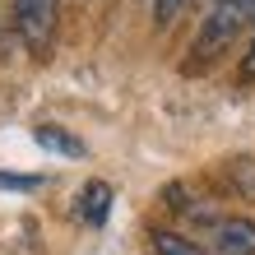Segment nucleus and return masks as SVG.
<instances>
[{
  "label": "nucleus",
  "instance_id": "nucleus-1",
  "mask_svg": "<svg viewBox=\"0 0 255 255\" xmlns=\"http://www.w3.org/2000/svg\"><path fill=\"white\" fill-rule=\"evenodd\" d=\"M255 23V0H214V9L204 14L200 33H195V47H190V61L186 70H209L223 51H232V42Z\"/></svg>",
  "mask_w": 255,
  "mask_h": 255
},
{
  "label": "nucleus",
  "instance_id": "nucleus-2",
  "mask_svg": "<svg viewBox=\"0 0 255 255\" xmlns=\"http://www.w3.org/2000/svg\"><path fill=\"white\" fill-rule=\"evenodd\" d=\"M56 19H61V0H14V33L37 61L51 56Z\"/></svg>",
  "mask_w": 255,
  "mask_h": 255
},
{
  "label": "nucleus",
  "instance_id": "nucleus-3",
  "mask_svg": "<svg viewBox=\"0 0 255 255\" xmlns=\"http://www.w3.org/2000/svg\"><path fill=\"white\" fill-rule=\"evenodd\" d=\"M209 237H214V255H255V218H218Z\"/></svg>",
  "mask_w": 255,
  "mask_h": 255
},
{
  "label": "nucleus",
  "instance_id": "nucleus-4",
  "mask_svg": "<svg viewBox=\"0 0 255 255\" xmlns=\"http://www.w3.org/2000/svg\"><path fill=\"white\" fill-rule=\"evenodd\" d=\"M112 214V186L107 181H84L74 190V218L88 223V228H102Z\"/></svg>",
  "mask_w": 255,
  "mask_h": 255
},
{
  "label": "nucleus",
  "instance_id": "nucleus-5",
  "mask_svg": "<svg viewBox=\"0 0 255 255\" xmlns=\"http://www.w3.org/2000/svg\"><path fill=\"white\" fill-rule=\"evenodd\" d=\"M33 139H37L42 148H51V153H65V158H84V139H74L70 130L51 126V121H42V126L33 130Z\"/></svg>",
  "mask_w": 255,
  "mask_h": 255
},
{
  "label": "nucleus",
  "instance_id": "nucleus-6",
  "mask_svg": "<svg viewBox=\"0 0 255 255\" xmlns=\"http://www.w3.org/2000/svg\"><path fill=\"white\" fill-rule=\"evenodd\" d=\"M153 255H209V251L181 232H153Z\"/></svg>",
  "mask_w": 255,
  "mask_h": 255
},
{
  "label": "nucleus",
  "instance_id": "nucleus-7",
  "mask_svg": "<svg viewBox=\"0 0 255 255\" xmlns=\"http://www.w3.org/2000/svg\"><path fill=\"white\" fill-rule=\"evenodd\" d=\"M186 5H190V0H153V23H158V28L176 23V14H181Z\"/></svg>",
  "mask_w": 255,
  "mask_h": 255
},
{
  "label": "nucleus",
  "instance_id": "nucleus-8",
  "mask_svg": "<svg viewBox=\"0 0 255 255\" xmlns=\"http://www.w3.org/2000/svg\"><path fill=\"white\" fill-rule=\"evenodd\" d=\"M237 79H242V84H255V37H251V47L242 51V65H237Z\"/></svg>",
  "mask_w": 255,
  "mask_h": 255
},
{
  "label": "nucleus",
  "instance_id": "nucleus-9",
  "mask_svg": "<svg viewBox=\"0 0 255 255\" xmlns=\"http://www.w3.org/2000/svg\"><path fill=\"white\" fill-rule=\"evenodd\" d=\"M0 186H9V190H37L42 181H37V176H19V172H0Z\"/></svg>",
  "mask_w": 255,
  "mask_h": 255
}]
</instances>
